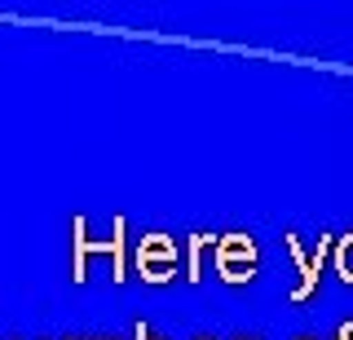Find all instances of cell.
Masks as SVG:
<instances>
[{"label": "cell", "instance_id": "6da1fadb", "mask_svg": "<svg viewBox=\"0 0 353 340\" xmlns=\"http://www.w3.org/2000/svg\"><path fill=\"white\" fill-rule=\"evenodd\" d=\"M261 266V252L252 234H221L216 243V274L225 283H252Z\"/></svg>", "mask_w": 353, "mask_h": 340}, {"label": "cell", "instance_id": "7a4b0ae2", "mask_svg": "<svg viewBox=\"0 0 353 340\" xmlns=\"http://www.w3.org/2000/svg\"><path fill=\"white\" fill-rule=\"evenodd\" d=\"M84 230H88L84 221H75V239H71V279H75V283L84 279L88 252H110V261H115V279H124V221H115L110 239H88Z\"/></svg>", "mask_w": 353, "mask_h": 340}, {"label": "cell", "instance_id": "3957f363", "mask_svg": "<svg viewBox=\"0 0 353 340\" xmlns=\"http://www.w3.org/2000/svg\"><path fill=\"white\" fill-rule=\"evenodd\" d=\"M137 270H141V279H150V283L172 279L176 274V243L168 234H146L141 248H137Z\"/></svg>", "mask_w": 353, "mask_h": 340}, {"label": "cell", "instance_id": "277c9868", "mask_svg": "<svg viewBox=\"0 0 353 340\" xmlns=\"http://www.w3.org/2000/svg\"><path fill=\"white\" fill-rule=\"evenodd\" d=\"M287 252H292V261H296V274H301V279H296V288H292V301H305V296L314 292V283H318V270H323V252H327V243L318 239V252L309 257L301 239H287Z\"/></svg>", "mask_w": 353, "mask_h": 340}, {"label": "cell", "instance_id": "5b68a950", "mask_svg": "<svg viewBox=\"0 0 353 340\" xmlns=\"http://www.w3.org/2000/svg\"><path fill=\"white\" fill-rule=\"evenodd\" d=\"M336 274H340L345 283H353V234H345V239L336 243Z\"/></svg>", "mask_w": 353, "mask_h": 340}, {"label": "cell", "instance_id": "8992f818", "mask_svg": "<svg viewBox=\"0 0 353 340\" xmlns=\"http://www.w3.org/2000/svg\"><path fill=\"white\" fill-rule=\"evenodd\" d=\"M208 243V234H194V243H190V279H199V252H203Z\"/></svg>", "mask_w": 353, "mask_h": 340}, {"label": "cell", "instance_id": "52a82bcc", "mask_svg": "<svg viewBox=\"0 0 353 340\" xmlns=\"http://www.w3.org/2000/svg\"><path fill=\"white\" fill-rule=\"evenodd\" d=\"M137 340H159V336H150V332H146V327H137Z\"/></svg>", "mask_w": 353, "mask_h": 340}, {"label": "cell", "instance_id": "ba28073f", "mask_svg": "<svg viewBox=\"0 0 353 340\" xmlns=\"http://www.w3.org/2000/svg\"><path fill=\"white\" fill-rule=\"evenodd\" d=\"M340 340H353V327H340Z\"/></svg>", "mask_w": 353, "mask_h": 340}, {"label": "cell", "instance_id": "9c48e42d", "mask_svg": "<svg viewBox=\"0 0 353 340\" xmlns=\"http://www.w3.org/2000/svg\"><path fill=\"white\" fill-rule=\"evenodd\" d=\"M301 340H314V336H301Z\"/></svg>", "mask_w": 353, "mask_h": 340}]
</instances>
